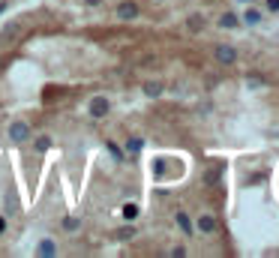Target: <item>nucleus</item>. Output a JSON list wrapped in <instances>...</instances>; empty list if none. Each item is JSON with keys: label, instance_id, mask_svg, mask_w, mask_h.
<instances>
[{"label": "nucleus", "instance_id": "f257e3e1", "mask_svg": "<svg viewBox=\"0 0 279 258\" xmlns=\"http://www.w3.org/2000/svg\"><path fill=\"white\" fill-rule=\"evenodd\" d=\"M108 111H111V102H108L105 96H96V99H90V117H96V120H99V117H105Z\"/></svg>", "mask_w": 279, "mask_h": 258}, {"label": "nucleus", "instance_id": "f03ea898", "mask_svg": "<svg viewBox=\"0 0 279 258\" xmlns=\"http://www.w3.org/2000/svg\"><path fill=\"white\" fill-rule=\"evenodd\" d=\"M9 138H12L15 144H21V141H27V138H30V126H27L24 120H15V123L9 126Z\"/></svg>", "mask_w": 279, "mask_h": 258}, {"label": "nucleus", "instance_id": "7ed1b4c3", "mask_svg": "<svg viewBox=\"0 0 279 258\" xmlns=\"http://www.w3.org/2000/svg\"><path fill=\"white\" fill-rule=\"evenodd\" d=\"M117 18H120V21H132V18H138V6L132 3V0H123V3L117 6Z\"/></svg>", "mask_w": 279, "mask_h": 258}, {"label": "nucleus", "instance_id": "20e7f679", "mask_svg": "<svg viewBox=\"0 0 279 258\" xmlns=\"http://www.w3.org/2000/svg\"><path fill=\"white\" fill-rule=\"evenodd\" d=\"M213 54H216V60H219V63H225V66L237 60V51H234L231 45H216V51H213Z\"/></svg>", "mask_w": 279, "mask_h": 258}, {"label": "nucleus", "instance_id": "39448f33", "mask_svg": "<svg viewBox=\"0 0 279 258\" xmlns=\"http://www.w3.org/2000/svg\"><path fill=\"white\" fill-rule=\"evenodd\" d=\"M198 228H201L204 234H213V231H216V219H213L210 213H204L201 219H198Z\"/></svg>", "mask_w": 279, "mask_h": 258}, {"label": "nucleus", "instance_id": "423d86ee", "mask_svg": "<svg viewBox=\"0 0 279 258\" xmlns=\"http://www.w3.org/2000/svg\"><path fill=\"white\" fill-rule=\"evenodd\" d=\"M39 255H42V258H51V255H57V246H54V240H42V243H39Z\"/></svg>", "mask_w": 279, "mask_h": 258}, {"label": "nucleus", "instance_id": "0eeeda50", "mask_svg": "<svg viewBox=\"0 0 279 258\" xmlns=\"http://www.w3.org/2000/svg\"><path fill=\"white\" fill-rule=\"evenodd\" d=\"M144 93L147 96H159V93H162V84H159V81H147L144 84Z\"/></svg>", "mask_w": 279, "mask_h": 258}, {"label": "nucleus", "instance_id": "6e6552de", "mask_svg": "<svg viewBox=\"0 0 279 258\" xmlns=\"http://www.w3.org/2000/svg\"><path fill=\"white\" fill-rule=\"evenodd\" d=\"M177 225H180V231H186V234L192 231V222H189V216H186V213H177Z\"/></svg>", "mask_w": 279, "mask_h": 258}, {"label": "nucleus", "instance_id": "1a4fd4ad", "mask_svg": "<svg viewBox=\"0 0 279 258\" xmlns=\"http://www.w3.org/2000/svg\"><path fill=\"white\" fill-rule=\"evenodd\" d=\"M219 24H222V27H237V15H231V12H225V15L219 18Z\"/></svg>", "mask_w": 279, "mask_h": 258}, {"label": "nucleus", "instance_id": "9d476101", "mask_svg": "<svg viewBox=\"0 0 279 258\" xmlns=\"http://www.w3.org/2000/svg\"><path fill=\"white\" fill-rule=\"evenodd\" d=\"M105 147H108V150H111V156H114V159H123V153H120V147H117L114 141H108Z\"/></svg>", "mask_w": 279, "mask_h": 258}, {"label": "nucleus", "instance_id": "9b49d317", "mask_svg": "<svg viewBox=\"0 0 279 258\" xmlns=\"http://www.w3.org/2000/svg\"><path fill=\"white\" fill-rule=\"evenodd\" d=\"M123 216H126V219H135V216H138V207H135V204H126V207H123Z\"/></svg>", "mask_w": 279, "mask_h": 258}, {"label": "nucleus", "instance_id": "f8f14e48", "mask_svg": "<svg viewBox=\"0 0 279 258\" xmlns=\"http://www.w3.org/2000/svg\"><path fill=\"white\" fill-rule=\"evenodd\" d=\"M63 228H66V231H75V228H78V219H72V216L63 219Z\"/></svg>", "mask_w": 279, "mask_h": 258}, {"label": "nucleus", "instance_id": "ddd939ff", "mask_svg": "<svg viewBox=\"0 0 279 258\" xmlns=\"http://www.w3.org/2000/svg\"><path fill=\"white\" fill-rule=\"evenodd\" d=\"M126 147H129V150H132V153H135V150H141V138H132V141H129Z\"/></svg>", "mask_w": 279, "mask_h": 258}, {"label": "nucleus", "instance_id": "4468645a", "mask_svg": "<svg viewBox=\"0 0 279 258\" xmlns=\"http://www.w3.org/2000/svg\"><path fill=\"white\" fill-rule=\"evenodd\" d=\"M48 144H51L48 138H39V141H36V147H39V150H48Z\"/></svg>", "mask_w": 279, "mask_h": 258}, {"label": "nucleus", "instance_id": "2eb2a0df", "mask_svg": "<svg viewBox=\"0 0 279 258\" xmlns=\"http://www.w3.org/2000/svg\"><path fill=\"white\" fill-rule=\"evenodd\" d=\"M267 9H279V0H267Z\"/></svg>", "mask_w": 279, "mask_h": 258}, {"label": "nucleus", "instance_id": "dca6fc26", "mask_svg": "<svg viewBox=\"0 0 279 258\" xmlns=\"http://www.w3.org/2000/svg\"><path fill=\"white\" fill-rule=\"evenodd\" d=\"M84 3H87V6H99V3H102V0H84Z\"/></svg>", "mask_w": 279, "mask_h": 258}, {"label": "nucleus", "instance_id": "f3484780", "mask_svg": "<svg viewBox=\"0 0 279 258\" xmlns=\"http://www.w3.org/2000/svg\"><path fill=\"white\" fill-rule=\"evenodd\" d=\"M3 228H6V219H3V216H0V234H3Z\"/></svg>", "mask_w": 279, "mask_h": 258}, {"label": "nucleus", "instance_id": "a211bd4d", "mask_svg": "<svg viewBox=\"0 0 279 258\" xmlns=\"http://www.w3.org/2000/svg\"><path fill=\"white\" fill-rule=\"evenodd\" d=\"M3 9H6V3H0V12H3Z\"/></svg>", "mask_w": 279, "mask_h": 258}]
</instances>
